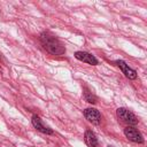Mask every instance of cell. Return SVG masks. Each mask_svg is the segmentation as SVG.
<instances>
[{
    "mask_svg": "<svg viewBox=\"0 0 147 147\" xmlns=\"http://www.w3.org/2000/svg\"><path fill=\"white\" fill-rule=\"evenodd\" d=\"M40 41L44 48L54 55H62L65 53V48L63 44L52 33L49 32H42L40 36Z\"/></svg>",
    "mask_w": 147,
    "mask_h": 147,
    "instance_id": "obj_1",
    "label": "cell"
},
{
    "mask_svg": "<svg viewBox=\"0 0 147 147\" xmlns=\"http://www.w3.org/2000/svg\"><path fill=\"white\" fill-rule=\"evenodd\" d=\"M116 114H117L118 118H121L123 122L127 123L129 125H134V124L138 123V119H137V117L134 116V114L131 113L130 110L125 109V108H118V109L116 110Z\"/></svg>",
    "mask_w": 147,
    "mask_h": 147,
    "instance_id": "obj_2",
    "label": "cell"
},
{
    "mask_svg": "<svg viewBox=\"0 0 147 147\" xmlns=\"http://www.w3.org/2000/svg\"><path fill=\"white\" fill-rule=\"evenodd\" d=\"M124 134L129 140H131L133 142H138V144L144 142V138H142L141 133L133 126H126L124 129Z\"/></svg>",
    "mask_w": 147,
    "mask_h": 147,
    "instance_id": "obj_3",
    "label": "cell"
},
{
    "mask_svg": "<svg viewBox=\"0 0 147 147\" xmlns=\"http://www.w3.org/2000/svg\"><path fill=\"white\" fill-rule=\"evenodd\" d=\"M75 57H76L77 60H79V61H82V62H85V63H88V64H91V65H96V64L99 63L98 59H96L94 55H92V54H90V53H87V52L78 51V52L75 53Z\"/></svg>",
    "mask_w": 147,
    "mask_h": 147,
    "instance_id": "obj_4",
    "label": "cell"
},
{
    "mask_svg": "<svg viewBox=\"0 0 147 147\" xmlns=\"http://www.w3.org/2000/svg\"><path fill=\"white\" fill-rule=\"evenodd\" d=\"M115 63H116V65L122 70V72L125 75L126 78H129V79H136V78H137V72H136V70L131 69L123 60H117Z\"/></svg>",
    "mask_w": 147,
    "mask_h": 147,
    "instance_id": "obj_5",
    "label": "cell"
},
{
    "mask_svg": "<svg viewBox=\"0 0 147 147\" xmlns=\"http://www.w3.org/2000/svg\"><path fill=\"white\" fill-rule=\"evenodd\" d=\"M84 116L86 117V119L93 124H99L101 122V114L99 113V110L94 109V108H87L84 110Z\"/></svg>",
    "mask_w": 147,
    "mask_h": 147,
    "instance_id": "obj_6",
    "label": "cell"
},
{
    "mask_svg": "<svg viewBox=\"0 0 147 147\" xmlns=\"http://www.w3.org/2000/svg\"><path fill=\"white\" fill-rule=\"evenodd\" d=\"M32 125L34 126V129H37L38 131H40L42 133H46V134H52L53 133V130L49 129V127H47V126H45L42 124L41 119L38 116H36V115L32 117Z\"/></svg>",
    "mask_w": 147,
    "mask_h": 147,
    "instance_id": "obj_7",
    "label": "cell"
},
{
    "mask_svg": "<svg viewBox=\"0 0 147 147\" xmlns=\"http://www.w3.org/2000/svg\"><path fill=\"white\" fill-rule=\"evenodd\" d=\"M84 138H85V142H86V145L88 147H98V139H96L95 134L92 131L87 130L85 132Z\"/></svg>",
    "mask_w": 147,
    "mask_h": 147,
    "instance_id": "obj_8",
    "label": "cell"
},
{
    "mask_svg": "<svg viewBox=\"0 0 147 147\" xmlns=\"http://www.w3.org/2000/svg\"><path fill=\"white\" fill-rule=\"evenodd\" d=\"M84 98H85V100H86L87 102H90V103H96V98H95L91 92H88V91H86V92L84 93Z\"/></svg>",
    "mask_w": 147,
    "mask_h": 147,
    "instance_id": "obj_9",
    "label": "cell"
},
{
    "mask_svg": "<svg viewBox=\"0 0 147 147\" xmlns=\"http://www.w3.org/2000/svg\"><path fill=\"white\" fill-rule=\"evenodd\" d=\"M109 147H111V146H109Z\"/></svg>",
    "mask_w": 147,
    "mask_h": 147,
    "instance_id": "obj_10",
    "label": "cell"
}]
</instances>
